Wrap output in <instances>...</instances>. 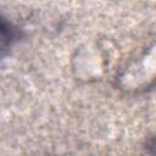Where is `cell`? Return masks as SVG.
<instances>
[{
  "label": "cell",
  "mask_w": 156,
  "mask_h": 156,
  "mask_svg": "<svg viewBox=\"0 0 156 156\" xmlns=\"http://www.w3.org/2000/svg\"><path fill=\"white\" fill-rule=\"evenodd\" d=\"M20 33L7 20L0 16V60L9 55L13 45L17 43Z\"/></svg>",
  "instance_id": "cell-1"
}]
</instances>
